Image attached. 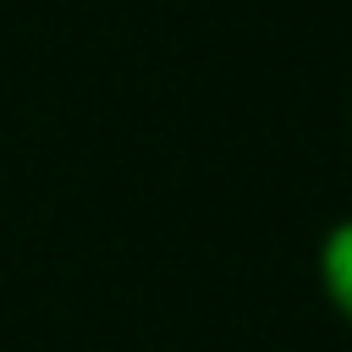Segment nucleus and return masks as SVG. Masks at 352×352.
Segmentation results:
<instances>
[{"mask_svg": "<svg viewBox=\"0 0 352 352\" xmlns=\"http://www.w3.org/2000/svg\"><path fill=\"white\" fill-rule=\"evenodd\" d=\"M319 270H324V292H330V302L352 319V220H346V226H336V231L324 236Z\"/></svg>", "mask_w": 352, "mask_h": 352, "instance_id": "nucleus-1", "label": "nucleus"}]
</instances>
